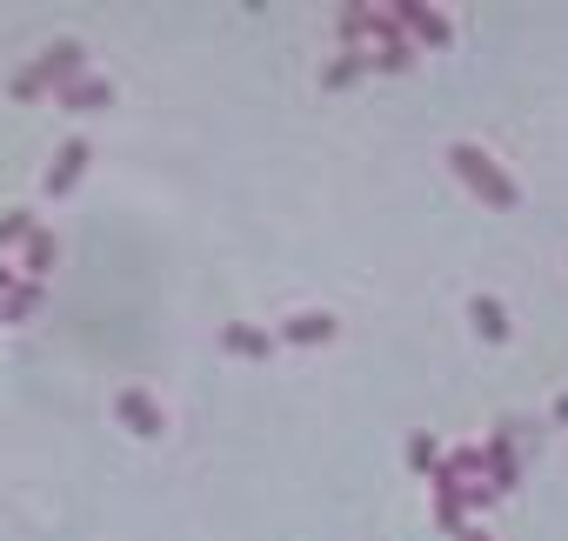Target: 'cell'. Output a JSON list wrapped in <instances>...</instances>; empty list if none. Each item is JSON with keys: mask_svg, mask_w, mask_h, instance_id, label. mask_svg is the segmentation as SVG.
I'll return each instance as SVG.
<instances>
[{"mask_svg": "<svg viewBox=\"0 0 568 541\" xmlns=\"http://www.w3.org/2000/svg\"><path fill=\"white\" fill-rule=\"evenodd\" d=\"M81 74H88V48H81V41H54L41 61H28V68L8 81V94H14V101H41V94H61V88L81 81Z\"/></svg>", "mask_w": 568, "mask_h": 541, "instance_id": "obj_1", "label": "cell"}, {"mask_svg": "<svg viewBox=\"0 0 568 541\" xmlns=\"http://www.w3.org/2000/svg\"><path fill=\"white\" fill-rule=\"evenodd\" d=\"M448 167H455V181H462L475 201H488V207H515V201H521V187L508 181V167H501L495 154H481L475 141H455V147H448Z\"/></svg>", "mask_w": 568, "mask_h": 541, "instance_id": "obj_2", "label": "cell"}, {"mask_svg": "<svg viewBox=\"0 0 568 541\" xmlns=\"http://www.w3.org/2000/svg\"><path fill=\"white\" fill-rule=\"evenodd\" d=\"M88 167H94V147L74 134V141H61V154L48 161V174H41V194L48 201H61V194H74L81 181H88Z\"/></svg>", "mask_w": 568, "mask_h": 541, "instance_id": "obj_3", "label": "cell"}, {"mask_svg": "<svg viewBox=\"0 0 568 541\" xmlns=\"http://www.w3.org/2000/svg\"><path fill=\"white\" fill-rule=\"evenodd\" d=\"M114 421H121L134 441H161V435H168V415H161V401H154L148 388H121V395H114Z\"/></svg>", "mask_w": 568, "mask_h": 541, "instance_id": "obj_4", "label": "cell"}, {"mask_svg": "<svg viewBox=\"0 0 568 541\" xmlns=\"http://www.w3.org/2000/svg\"><path fill=\"white\" fill-rule=\"evenodd\" d=\"M388 14H395L402 34H415V41H428V48H448V41H455V21H448L442 8H415V0H395Z\"/></svg>", "mask_w": 568, "mask_h": 541, "instance_id": "obj_5", "label": "cell"}, {"mask_svg": "<svg viewBox=\"0 0 568 541\" xmlns=\"http://www.w3.org/2000/svg\"><path fill=\"white\" fill-rule=\"evenodd\" d=\"M481 481H488L495 494H515V488H521V455H515L508 428H501L495 441H481Z\"/></svg>", "mask_w": 568, "mask_h": 541, "instance_id": "obj_6", "label": "cell"}, {"mask_svg": "<svg viewBox=\"0 0 568 541\" xmlns=\"http://www.w3.org/2000/svg\"><path fill=\"white\" fill-rule=\"evenodd\" d=\"M54 108H61V114H101V108H114V81L81 74V81H68V88L54 94Z\"/></svg>", "mask_w": 568, "mask_h": 541, "instance_id": "obj_7", "label": "cell"}, {"mask_svg": "<svg viewBox=\"0 0 568 541\" xmlns=\"http://www.w3.org/2000/svg\"><path fill=\"white\" fill-rule=\"evenodd\" d=\"M342 335V321L322 308V315H288V328H281V341L288 348H322V341H335Z\"/></svg>", "mask_w": 568, "mask_h": 541, "instance_id": "obj_8", "label": "cell"}, {"mask_svg": "<svg viewBox=\"0 0 568 541\" xmlns=\"http://www.w3.org/2000/svg\"><path fill=\"white\" fill-rule=\"evenodd\" d=\"M468 321H475V335H481L488 348H501V341L515 335V321H508V308H501L495 295H475V302H468Z\"/></svg>", "mask_w": 568, "mask_h": 541, "instance_id": "obj_9", "label": "cell"}, {"mask_svg": "<svg viewBox=\"0 0 568 541\" xmlns=\"http://www.w3.org/2000/svg\"><path fill=\"white\" fill-rule=\"evenodd\" d=\"M221 348L241 355V361H267V355H274V335L254 328V321H227V328H221Z\"/></svg>", "mask_w": 568, "mask_h": 541, "instance_id": "obj_10", "label": "cell"}, {"mask_svg": "<svg viewBox=\"0 0 568 541\" xmlns=\"http://www.w3.org/2000/svg\"><path fill=\"white\" fill-rule=\"evenodd\" d=\"M54 261H61V241H54L48 227H34V234H28V282H48Z\"/></svg>", "mask_w": 568, "mask_h": 541, "instance_id": "obj_11", "label": "cell"}, {"mask_svg": "<svg viewBox=\"0 0 568 541\" xmlns=\"http://www.w3.org/2000/svg\"><path fill=\"white\" fill-rule=\"evenodd\" d=\"M41 302H48V282H28V275H21V282H14V295L0 302V321H28Z\"/></svg>", "mask_w": 568, "mask_h": 541, "instance_id": "obj_12", "label": "cell"}, {"mask_svg": "<svg viewBox=\"0 0 568 541\" xmlns=\"http://www.w3.org/2000/svg\"><path fill=\"white\" fill-rule=\"evenodd\" d=\"M375 74V54L362 48V54H342L335 68H322V88H355V81H368Z\"/></svg>", "mask_w": 568, "mask_h": 541, "instance_id": "obj_13", "label": "cell"}, {"mask_svg": "<svg viewBox=\"0 0 568 541\" xmlns=\"http://www.w3.org/2000/svg\"><path fill=\"white\" fill-rule=\"evenodd\" d=\"M368 28H375V8H342V41H348V54H362L368 48Z\"/></svg>", "mask_w": 568, "mask_h": 541, "instance_id": "obj_14", "label": "cell"}, {"mask_svg": "<svg viewBox=\"0 0 568 541\" xmlns=\"http://www.w3.org/2000/svg\"><path fill=\"white\" fill-rule=\"evenodd\" d=\"M442 468H448L455 481H481V441H468V448H448V455H442Z\"/></svg>", "mask_w": 568, "mask_h": 541, "instance_id": "obj_15", "label": "cell"}, {"mask_svg": "<svg viewBox=\"0 0 568 541\" xmlns=\"http://www.w3.org/2000/svg\"><path fill=\"white\" fill-rule=\"evenodd\" d=\"M41 221H34V207H8V214H0V254H8L14 241H28Z\"/></svg>", "mask_w": 568, "mask_h": 541, "instance_id": "obj_16", "label": "cell"}, {"mask_svg": "<svg viewBox=\"0 0 568 541\" xmlns=\"http://www.w3.org/2000/svg\"><path fill=\"white\" fill-rule=\"evenodd\" d=\"M368 54H375V74H408L415 68V48L408 41L402 48H368Z\"/></svg>", "mask_w": 568, "mask_h": 541, "instance_id": "obj_17", "label": "cell"}, {"mask_svg": "<svg viewBox=\"0 0 568 541\" xmlns=\"http://www.w3.org/2000/svg\"><path fill=\"white\" fill-rule=\"evenodd\" d=\"M408 468H415V474H435V468H442V448H435L428 435H408Z\"/></svg>", "mask_w": 568, "mask_h": 541, "instance_id": "obj_18", "label": "cell"}, {"mask_svg": "<svg viewBox=\"0 0 568 541\" xmlns=\"http://www.w3.org/2000/svg\"><path fill=\"white\" fill-rule=\"evenodd\" d=\"M495 501H501V494H495V488H488V481H462V514H475V508H481V514H488V508H495Z\"/></svg>", "mask_w": 568, "mask_h": 541, "instance_id": "obj_19", "label": "cell"}, {"mask_svg": "<svg viewBox=\"0 0 568 541\" xmlns=\"http://www.w3.org/2000/svg\"><path fill=\"white\" fill-rule=\"evenodd\" d=\"M14 282H21V275H14V267H8V261H0V302H8V295H14Z\"/></svg>", "mask_w": 568, "mask_h": 541, "instance_id": "obj_20", "label": "cell"}, {"mask_svg": "<svg viewBox=\"0 0 568 541\" xmlns=\"http://www.w3.org/2000/svg\"><path fill=\"white\" fill-rule=\"evenodd\" d=\"M555 421H568V395H555Z\"/></svg>", "mask_w": 568, "mask_h": 541, "instance_id": "obj_21", "label": "cell"}, {"mask_svg": "<svg viewBox=\"0 0 568 541\" xmlns=\"http://www.w3.org/2000/svg\"><path fill=\"white\" fill-rule=\"evenodd\" d=\"M455 541H488V534H481V528H462V534H455Z\"/></svg>", "mask_w": 568, "mask_h": 541, "instance_id": "obj_22", "label": "cell"}]
</instances>
